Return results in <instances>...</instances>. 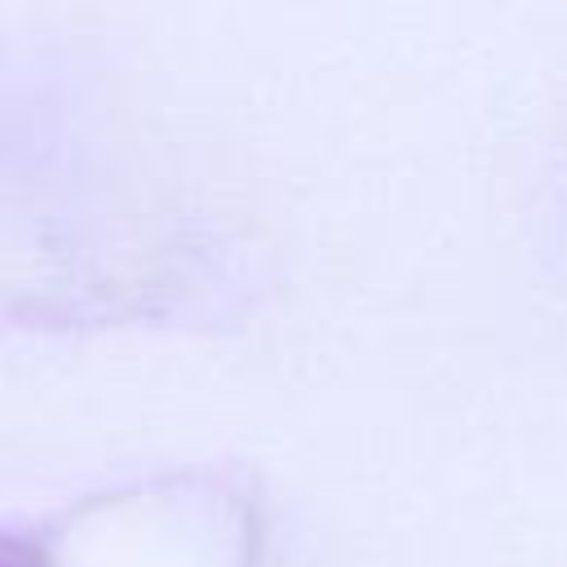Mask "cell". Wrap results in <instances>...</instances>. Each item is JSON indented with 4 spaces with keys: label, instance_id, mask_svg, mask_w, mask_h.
Returning a JSON list of instances; mask_svg holds the SVG:
<instances>
[{
    "label": "cell",
    "instance_id": "obj_1",
    "mask_svg": "<svg viewBox=\"0 0 567 567\" xmlns=\"http://www.w3.org/2000/svg\"><path fill=\"white\" fill-rule=\"evenodd\" d=\"M0 567H49L44 554L22 536H0Z\"/></svg>",
    "mask_w": 567,
    "mask_h": 567
}]
</instances>
